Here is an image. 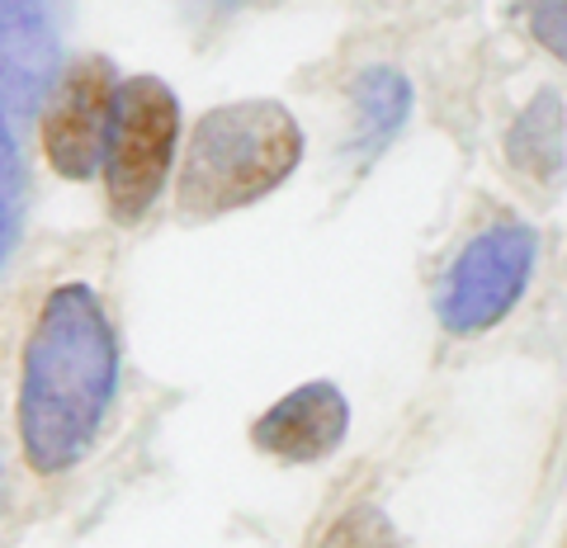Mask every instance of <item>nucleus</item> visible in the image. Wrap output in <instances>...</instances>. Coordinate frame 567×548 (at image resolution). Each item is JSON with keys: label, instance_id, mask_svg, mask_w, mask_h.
<instances>
[{"label": "nucleus", "instance_id": "nucleus-1", "mask_svg": "<svg viewBox=\"0 0 567 548\" xmlns=\"http://www.w3.org/2000/svg\"><path fill=\"white\" fill-rule=\"evenodd\" d=\"M118 393V341L91 285L43 298L24 345L20 440L33 473L58 477L95 449Z\"/></svg>", "mask_w": 567, "mask_h": 548}, {"label": "nucleus", "instance_id": "nucleus-2", "mask_svg": "<svg viewBox=\"0 0 567 548\" xmlns=\"http://www.w3.org/2000/svg\"><path fill=\"white\" fill-rule=\"evenodd\" d=\"M303 162V128L275 100H241L208 110L189 133L175 208L189 223H208L265 199Z\"/></svg>", "mask_w": 567, "mask_h": 548}, {"label": "nucleus", "instance_id": "nucleus-3", "mask_svg": "<svg viewBox=\"0 0 567 548\" xmlns=\"http://www.w3.org/2000/svg\"><path fill=\"white\" fill-rule=\"evenodd\" d=\"M175 137H181V100L166 81L133 76L114 95L110 147H104V189L114 223H137L162 199Z\"/></svg>", "mask_w": 567, "mask_h": 548}, {"label": "nucleus", "instance_id": "nucleus-4", "mask_svg": "<svg viewBox=\"0 0 567 548\" xmlns=\"http://www.w3.org/2000/svg\"><path fill=\"white\" fill-rule=\"evenodd\" d=\"M535 256H539V237L525 223H496L487 232H477L450 265L435 298L445 331L454 335L492 331L520 303L529 275H535Z\"/></svg>", "mask_w": 567, "mask_h": 548}, {"label": "nucleus", "instance_id": "nucleus-5", "mask_svg": "<svg viewBox=\"0 0 567 548\" xmlns=\"http://www.w3.org/2000/svg\"><path fill=\"white\" fill-rule=\"evenodd\" d=\"M62 62V0H0V137L24 147Z\"/></svg>", "mask_w": 567, "mask_h": 548}, {"label": "nucleus", "instance_id": "nucleus-6", "mask_svg": "<svg viewBox=\"0 0 567 548\" xmlns=\"http://www.w3.org/2000/svg\"><path fill=\"white\" fill-rule=\"evenodd\" d=\"M114 95H118V76L110 58L71 62L62 85L48 91L43 152L58 175H66V180H91L95 175V166L104 162V147H110Z\"/></svg>", "mask_w": 567, "mask_h": 548}, {"label": "nucleus", "instance_id": "nucleus-7", "mask_svg": "<svg viewBox=\"0 0 567 548\" xmlns=\"http://www.w3.org/2000/svg\"><path fill=\"white\" fill-rule=\"evenodd\" d=\"M346 431H350V402L341 387L303 383L256 421L251 440L256 449L284 458V464H317V458L341 449Z\"/></svg>", "mask_w": 567, "mask_h": 548}, {"label": "nucleus", "instance_id": "nucleus-8", "mask_svg": "<svg viewBox=\"0 0 567 548\" xmlns=\"http://www.w3.org/2000/svg\"><path fill=\"white\" fill-rule=\"evenodd\" d=\"M354 104H360V123H364L369 147H383L406 123L412 85H406V76L393 72V66H369V72L354 81Z\"/></svg>", "mask_w": 567, "mask_h": 548}, {"label": "nucleus", "instance_id": "nucleus-9", "mask_svg": "<svg viewBox=\"0 0 567 548\" xmlns=\"http://www.w3.org/2000/svg\"><path fill=\"white\" fill-rule=\"evenodd\" d=\"M511 162L525 166L529 175H558V162H563V104L554 91H544L535 100V110H529L516 133H511Z\"/></svg>", "mask_w": 567, "mask_h": 548}, {"label": "nucleus", "instance_id": "nucleus-10", "mask_svg": "<svg viewBox=\"0 0 567 548\" xmlns=\"http://www.w3.org/2000/svg\"><path fill=\"white\" fill-rule=\"evenodd\" d=\"M24 232V152L20 143L0 137V275Z\"/></svg>", "mask_w": 567, "mask_h": 548}, {"label": "nucleus", "instance_id": "nucleus-11", "mask_svg": "<svg viewBox=\"0 0 567 548\" xmlns=\"http://www.w3.org/2000/svg\"><path fill=\"white\" fill-rule=\"evenodd\" d=\"M322 548H402V544H398V529L388 525L383 510L354 506V510H346V516L336 520V529L327 535Z\"/></svg>", "mask_w": 567, "mask_h": 548}, {"label": "nucleus", "instance_id": "nucleus-12", "mask_svg": "<svg viewBox=\"0 0 567 548\" xmlns=\"http://www.w3.org/2000/svg\"><path fill=\"white\" fill-rule=\"evenodd\" d=\"M529 29L554 58H563V0H529Z\"/></svg>", "mask_w": 567, "mask_h": 548}, {"label": "nucleus", "instance_id": "nucleus-13", "mask_svg": "<svg viewBox=\"0 0 567 548\" xmlns=\"http://www.w3.org/2000/svg\"><path fill=\"white\" fill-rule=\"evenodd\" d=\"M0 477H6V473H0Z\"/></svg>", "mask_w": 567, "mask_h": 548}]
</instances>
